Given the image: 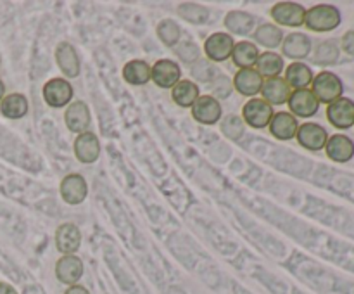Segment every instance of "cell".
Here are the masks:
<instances>
[{"mask_svg": "<svg viewBox=\"0 0 354 294\" xmlns=\"http://www.w3.org/2000/svg\"><path fill=\"white\" fill-rule=\"evenodd\" d=\"M0 111H2L3 116L10 118V120L23 118L28 113L26 97L21 95V93H10V95L3 97L2 104H0Z\"/></svg>", "mask_w": 354, "mask_h": 294, "instance_id": "cell-27", "label": "cell"}, {"mask_svg": "<svg viewBox=\"0 0 354 294\" xmlns=\"http://www.w3.org/2000/svg\"><path fill=\"white\" fill-rule=\"evenodd\" d=\"M66 294H90V293L83 286H71L68 291H66Z\"/></svg>", "mask_w": 354, "mask_h": 294, "instance_id": "cell-39", "label": "cell"}, {"mask_svg": "<svg viewBox=\"0 0 354 294\" xmlns=\"http://www.w3.org/2000/svg\"><path fill=\"white\" fill-rule=\"evenodd\" d=\"M55 59H57L61 71L68 78H76L80 75V57L71 44H68V42L59 44L57 50H55Z\"/></svg>", "mask_w": 354, "mask_h": 294, "instance_id": "cell-18", "label": "cell"}, {"mask_svg": "<svg viewBox=\"0 0 354 294\" xmlns=\"http://www.w3.org/2000/svg\"><path fill=\"white\" fill-rule=\"evenodd\" d=\"M283 80L287 82V85L294 86L296 90L308 89V85H311V82H313V71L303 62H294L287 68Z\"/></svg>", "mask_w": 354, "mask_h": 294, "instance_id": "cell-23", "label": "cell"}, {"mask_svg": "<svg viewBox=\"0 0 354 294\" xmlns=\"http://www.w3.org/2000/svg\"><path fill=\"white\" fill-rule=\"evenodd\" d=\"M256 40L261 45L270 48H275L282 44L283 33L279 26H273V24H261L256 31Z\"/></svg>", "mask_w": 354, "mask_h": 294, "instance_id": "cell-30", "label": "cell"}, {"mask_svg": "<svg viewBox=\"0 0 354 294\" xmlns=\"http://www.w3.org/2000/svg\"><path fill=\"white\" fill-rule=\"evenodd\" d=\"M171 97L178 106L190 107L196 104L197 99H199V89H197L196 83L190 82V80H180V82L173 86Z\"/></svg>", "mask_w": 354, "mask_h": 294, "instance_id": "cell-25", "label": "cell"}, {"mask_svg": "<svg viewBox=\"0 0 354 294\" xmlns=\"http://www.w3.org/2000/svg\"><path fill=\"white\" fill-rule=\"evenodd\" d=\"M158 35H159V38L162 40V44L169 45V47H171V45H176V42L180 40L178 24L171 19L161 21L158 26Z\"/></svg>", "mask_w": 354, "mask_h": 294, "instance_id": "cell-33", "label": "cell"}, {"mask_svg": "<svg viewBox=\"0 0 354 294\" xmlns=\"http://www.w3.org/2000/svg\"><path fill=\"white\" fill-rule=\"evenodd\" d=\"M327 156L335 163H348L354 156V142L344 134H335L328 137L325 145Z\"/></svg>", "mask_w": 354, "mask_h": 294, "instance_id": "cell-11", "label": "cell"}, {"mask_svg": "<svg viewBox=\"0 0 354 294\" xmlns=\"http://www.w3.org/2000/svg\"><path fill=\"white\" fill-rule=\"evenodd\" d=\"M73 86L62 78H52L44 86V99L48 106L62 107L71 100Z\"/></svg>", "mask_w": 354, "mask_h": 294, "instance_id": "cell-9", "label": "cell"}, {"mask_svg": "<svg viewBox=\"0 0 354 294\" xmlns=\"http://www.w3.org/2000/svg\"><path fill=\"white\" fill-rule=\"evenodd\" d=\"M256 66H258L256 71L261 76H266V78H277L283 69V59L280 57L279 54H275V52H265V54H261L258 57Z\"/></svg>", "mask_w": 354, "mask_h": 294, "instance_id": "cell-28", "label": "cell"}, {"mask_svg": "<svg viewBox=\"0 0 354 294\" xmlns=\"http://www.w3.org/2000/svg\"><path fill=\"white\" fill-rule=\"evenodd\" d=\"M194 76H196V78H199L201 82H209V80L218 78V71H216V68L211 64V62L204 61V62H199V64L194 66Z\"/></svg>", "mask_w": 354, "mask_h": 294, "instance_id": "cell-35", "label": "cell"}, {"mask_svg": "<svg viewBox=\"0 0 354 294\" xmlns=\"http://www.w3.org/2000/svg\"><path fill=\"white\" fill-rule=\"evenodd\" d=\"M342 50L354 57V30L348 31V33L342 37Z\"/></svg>", "mask_w": 354, "mask_h": 294, "instance_id": "cell-38", "label": "cell"}, {"mask_svg": "<svg viewBox=\"0 0 354 294\" xmlns=\"http://www.w3.org/2000/svg\"><path fill=\"white\" fill-rule=\"evenodd\" d=\"M123 78L131 85H145L151 80V68L145 61L135 59L123 68Z\"/></svg>", "mask_w": 354, "mask_h": 294, "instance_id": "cell-26", "label": "cell"}, {"mask_svg": "<svg viewBox=\"0 0 354 294\" xmlns=\"http://www.w3.org/2000/svg\"><path fill=\"white\" fill-rule=\"evenodd\" d=\"M178 14L183 19L190 21L194 24H203L209 17V12H207L206 7H201L197 3H182L178 7Z\"/></svg>", "mask_w": 354, "mask_h": 294, "instance_id": "cell-32", "label": "cell"}, {"mask_svg": "<svg viewBox=\"0 0 354 294\" xmlns=\"http://www.w3.org/2000/svg\"><path fill=\"white\" fill-rule=\"evenodd\" d=\"M242 116L249 127L265 128L273 118V107L265 99H251L242 109Z\"/></svg>", "mask_w": 354, "mask_h": 294, "instance_id": "cell-3", "label": "cell"}, {"mask_svg": "<svg viewBox=\"0 0 354 294\" xmlns=\"http://www.w3.org/2000/svg\"><path fill=\"white\" fill-rule=\"evenodd\" d=\"M66 125L75 134H85L86 128L90 125V109L85 102L78 100V102L71 104L66 111Z\"/></svg>", "mask_w": 354, "mask_h": 294, "instance_id": "cell-19", "label": "cell"}, {"mask_svg": "<svg viewBox=\"0 0 354 294\" xmlns=\"http://www.w3.org/2000/svg\"><path fill=\"white\" fill-rule=\"evenodd\" d=\"M272 17L280 24L286 26H301L304 24V17H306V9L299 3L294 2H280L273 6Z\"/></svg>", "mask_w": 354, "mask_h": 294, "instance_id": "cell-8", "label": "cell"}, {"mask_svg": "<svg viewBox=\"0 0 354 294\" xmlns=\"http://www.w3.org/2000/svg\"><path fill=\"white\" fill-rule=\"evenodd\" d=\"M61 196L68 204H80L86 197V182L82 175H68L61 182Z\"/></svg>", "mask_w": 354, "mask_h": 294, "instance_id": "cell-17", "label": "cell"}, {"mask_svg": "<svg viewBox=\"0 0 354 294\" xmlns=\"http://www.w3.org/2000/svg\"><path fill=\"white\" fill-rule=\"evenodd\" d=\"M234 85L242 95H256V93L261 92L263 89V76L252 68L241 69V71L235 75Z\"/></svg>", "mask_w": 354, "mask_h": 294, "instance_id": "cell-20", "label": "cell"}, {"mask_svg": "<svg viewBox=\"0 0 354 294\" xmlns=\"http://www.w3.org/2000/svg\"><path fill=\"white\" fill-rule=\"evenodd\" d=\"M327 118L339 130H348L354 125V100L348 97L334 100L327 107Z\"/></svg>", "mask_w": 354, "mask_h": 294, "instance_id": "cell-4", "label": "cell"}, {"mask_svg": "<svg viewBox=\"0 0 354 294\" xmlns=\"http://www.w3.org/2000/svg\"><path fill=\"white\" fill-rule=\"evenodd\" d=\"M214 90H216L218 97H228V93H230L232 90L230 80L225 78V76H218V78H214Z\"/></svg>", "mask_w": 354, "mask_h": 294, "instance_id": "cell-37", "label": "cell"}, {"mask_svg": "<svg viewBox=\"0 0 354 294\" xmlns=\"http://www.w3.org/2000/svg\"><path fill=\"white\" fill-rule=\"evenodd\" d=\"M75 154L85 165L97 161L100 154V144L97 135L92 131L80 134L75 140Z\"/></svg>", "mask_w": 354, "mask_h": 294, "instance_id": "cell-14", "label": "cell"}, {"mask_svg": "<svg viewBox=\"0 0 354 294\" xmlns=\"http://www.w3.org/2000/svg\"><path fill=\"white\" fill-rule=\"evenodd\" d=\"M0 294H17L14 287H10L9 284H3L0 282Z\"/></svg>", "mask_w": 354, "mask_h": 294, "instance_id": "cell-40", "label": "cell"}, {"mask_svg": "<svg viewBox=\"0 0 354 294\" xmlns=\"http://www.w3.org/2000/svg\"><path fill=\"white\" fill-rule=\"evenodd\" d=\"M297 142L308 151H322L325 149L328 140V134L322 125L318 123H304L297 128Z\"/></svg>", "mask_w": 354, "mask_h": 294, "instance_id": "cell-6", "label": "cell"}, {"mask_svg": "<svg viewBox=\"0 0 354 294\" xmlns=\"http://www.w3.org/2000/svg\"><path fill=\"white\" fill-rule=\"evenodd\" d=\"M55 275L62 284H69L75 286L83 275V263L78 256L66 255L55 265Z\"/></svg>", "mask_w": 354, "mask_h": 294, "instance_id": "cell-13", "label": "cell"}, {"mask_svg": "<svg viewBox=\"0 0 354 294\" xmlns=\"http://www.w3.org/2000/svg\"><path fill=\"white\" fill-rule=\"evenodd\" d=\"M225 26L232 31V33L248 35L249 31L254 28V17L242 10H232L225 17Z\"/></svg>", "mask_w": 354, "mask_h": 294, "instance_id": "cell-29", "label": "cell"}, {"mask_svg": "<svg viewBox=\"0 0 354 294\" xmlns=\"http://www.w3.org/2000/svg\"><path fill=\"white\" fill-rule=\"evenodd\" d=\"M180 68L169 59H161L151 69V80L161 89H173L180 82Z\"/></svg>", "mask_w": 354, "mask_h": 294, "instance_id": "cell-7", "label": "cell"}, {"mask_svg": "<svg viewBox=\"0 0 354 294\" xmlns=\"http://www.w3.org/2000/svg\"><path fill=\"white\" fill-rule=\"evenodd\" d=\"M287 102H289L290 111L299 118L315 116L318 113V107H320V102H318V99L310 89H299L290 92Z\"/></svg>", "mask_w": 354, "mask_h": 294, "instance_id": "cell-5", "label": "cell"}, {"mask_svg": "<svg viewBox=\"0 0 354 294\" xmlns=\"http://www.w3.org/2000/svg\"><path fill=\"white\" fill-rule=\"evenodd\" d=\"M221 130H223V134L227 135V137L237 140V138H241L242 134H244V120H241L239 116L225 118V121L221 123Z\"/></svg>", "mask_w": 354, "mask_h": 294, "instance_id": "cell-34", "label": "cell"}, {"mask_svg": "<svg viewBox=\"0 0 354 294\" xmlns=\"http://www.w3.org/2000/svg\"><path fill=\"white\" fill-rule=\"evenodd\" d=\"M232 57H234V62L239 68L248 69L252 68V66L258 62L259 50L254 44H251V42H239L237 45H234Z\"/></svg>", "mask_w": 354, "mask_h": 294, "instance_id": "cell-24", "label": "cell"}, {"mask_svg": "<svg viewBox=\"0 0 354 294\" xmlns=\"http://www.w3.org/2000/svg\"><path fill=\"white\" fill-rule=\"evenodd\" d=\"M341 10L328 3H320V6L311 7L306 10V17H304V24L310 28L311 31H318V33H325V31H332L341 24Z\"/></svg>", "mask_w": 354, "mask_h": 294, "instance_id": "cell-1", "label": "cell"}, {"mask_svg": "<svg viewBox=\"0 0 354 294\" xmlns=\"http://www.w3.org/2000/svg\"><path fill=\"white\" fill-rule=\"evenodd\" d=\"M339 59V47L335 42H322L317 47L313 55V61L320 66H330L334 62H337Z\"/></svg>", "mask_w": 354, "mask_h": 294, "instance_id": "cell-31", "label": "cell"}, {"mask_svg": "<svg viewBox=\"0 0 354 294\" xmlns=\"http://www.w3.org/2000/svg\"><path fill=\"white\" fill-rule=\"evenodd\" d=\"M55 244L62 255H73L80 249L82 244V234L75 223H62L55 232Z\"/></svg>", "mask_w": 354, "mask_h": 294, "instance_id": "cell-15", "label": "cell"}, {"mask_svg": "<svg viewBox=\"0 0 354 294\" xmlns=\"http://www.w3.org/2000/svg\"><path fill=\"white\" fill-rule=\"evenodd\" d=\"M192 114L199 123L213 125L221 118V106L213 95H199L192 106Z\"/></svg>", "mask_w": 354, "mask_h": 294, "instance_id": "cell-12", "label": "cell"}, {"mask_svg": "<svg viewBox=\"0 0 354 294\" xmlns=\"http://www.w3.org/2000/svg\"><path fill=\"white\" fill-rule=\"evenodd\" d=\"M204 52L214 62L227 61L234 52V40L227 33H214L204 44Z\"/></svg>", "mask_w": 354, "mask_h": 294, "instance_id": "cell-10", "label": "cell"}, {"mask_svg": "<svg viewBox=\"0 0 354 294\" xmlns=\"http://www.w3.org/2000/svg\"><path fill=\"white\" fill-rule=\"evenodd\" d=\"M311 50V40L304 33L287 35L283 42V54L292 59H304Z\"/></svg>", "mask_w": 354, "mask_h": 294, "instance_id": "cell-22", "label": "cell"}, {"mask_svg": "<svg viewBox=\"0 0 354 294\" xmlns=\"http://www.w3.org/2000/svg\"><path fill=\"white\" fill-rule=\"evenodd\" d=\"M311 85H313L311 92L315 93L318 102H324V104H332L334 100L341 99L342 92H344L342 80L339 78L335 73H330V71L318 73L317 76H313Z\"/></svg>", "mask_w": 354, "mask_h": 294, "instance_id": "cell-2", "label": "cell"}, {"mask_svg": "<svg viewBox=\"0 0 354 294\" xmlns=\"http://www.w3.org/2000/svg\"><path fill=\"white\" fill-rule=\"evenodd\" d=\"M3 92H6V86H3L2 80H0V99H2V97H3Z\"/></svg>", "mask_w": 354, "mask_h": 294, "instance_id": "cell-41", "label": "cell"}, {"mask_svg": "<svg viewBox=\"0 0 354 294\" xmlns=\"http://www.w3.org/2000/svg\"><path fill=\"white\" fill-rule=\"evenodd\" d=\"M297 128H299V125H297L296 116L290 113H286V111L275 113L272 121H270V131L279 140H290V138H294L297 134Z\"/></svg>", "mask_w": 354, "mask_h": 294, "instance_id": "cell-16", "label": "cell"}, {"mask_svg": "<svg viewBox=\"0 0 354 294\" xmlns=\"http://www.w3.org/2000/svg\"><path fill=\"white\" fill-rule=\"evenodd\" d=\"M261 93L270 106H272V104H283L289 100L290 86L287 85L286 80L277 76V78H268L263 83Z\"/></svg>", "mask_w": 354, "mask_h": 294, "instance_id": "cell-21", "label": "cell"}, {"mask_svg": "<svg viewBox=\"0 0 354 294\" xmlns=\"http://www.w3.org/2000/svg\"><path fill=\"white\" fill-rule=\"evenodd\" d=\"M176 54H178V57L182 59V61H185L187 64H192V62L197 61V57H199V48H197V45L185 42V44L178 45Z\"/></svg>", "mask_w": 354, "mask_h": 294, "instance_id": "cell-36", "label": "cell"}]
</instances>
